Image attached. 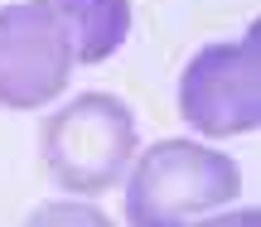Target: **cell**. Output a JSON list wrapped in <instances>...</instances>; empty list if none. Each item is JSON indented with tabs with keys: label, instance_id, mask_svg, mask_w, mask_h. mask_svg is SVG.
<instances>
[{
	"label": "cell",
	"instance_id": "4",
	"mask_svg": "<svg viewBox=\"0 0 261 227\" xmlns=\"http://www.w3.org/2000/svg\"><path fill=\"white\" fill-rule=\"evenodd\" d=\"M77 68L68 24L48 0H19L0 10V106L39 111L68 87Z\"/></svg>",
	"mask_w": 261,
	"mask_h": 227
},
{
	"label": "cell",
	"instance_id": "1",
	"mask_svg": "<svg viewBox=\"0 0 261 227\" xmlns=\"http://www.w3.org/2000/svg\"><path fill=\"white\" fill-rule=\"evenodd\" d=\"M39 155L58 189L97 198L116 189L136 160V116L107 92H83L39 126Z\"/></svg>",
	"mask_w": 261,
	"mask_h": 227
},
{
	"label": "cell",
	"instance_id": "2",
	"mask_svg": "<svg viewBox=\"0 0 261 227\" xmlns=\"http://www.w3.org/2000/svg\"><path fill=\"white\" fill-rule=\"evenodd\" d=\"M242 193V174L223 150L194 140H160L136 160L126 184L130 227H194Z\"/></svg>",
	"mask_w": 261,
	"mask_h": 227
},
{
	"label": "cell",
	"instance_id": "7",
	"mask_svg": "<svg viewBox=\"0 0 261 227\" xmlns=\"http://www.w3.org/2000/svg\"><path fill=\"white\" fill-rule=\"evenodd\" d=\"M194 227H261V213L256 208H242V213H218V218H203Z\"/></svg>",
	"mask_w": 261,
	"mask_h": 227
},
{
	"label": "cell",
	"instance_id": "6",
	"mask_svg": "<svg viewBox=\"0 0 261 227\" xmlns=\"http://www.w3.org/2000/svg\"><path fill=\"white\" fill-rule=\"evenodd\" d=\"M24 227H116L102 208L92 203H77V198H58V203H44L24 218Z\"/></svg>",
	"mask_w": 261,
	"mask_h": 227
},
{
	"label": "cell",
	"instance_id": "5",
	"mask_svg": "<svg viewBox=\"0 0 261 227\" xmlns=\"http://www.w3.org/2000/svg\"><path fill=\"white\" fill-rule=\"evenodd\" d=\"M68 24L77 63H102L130 34V0H48Z\"/></svg>",
	"mask_w": 261,
	"mask_h": 227
},
{
	"label": "cell",
	"instance_id": "3",
	"mask_svg": "<svg viewBox=\"0 0 261 227\" xmlns=\"http://www.w3.org/2000/svg\"><path fill=\"white\" fill-rule=\"evenodd\" d=\"M179 116L198 135H242L261 121V29L208 44L179 77Z\"/></svg>",
	"mask_w": 261,
	"mask_h": 227
}]
</instances>
